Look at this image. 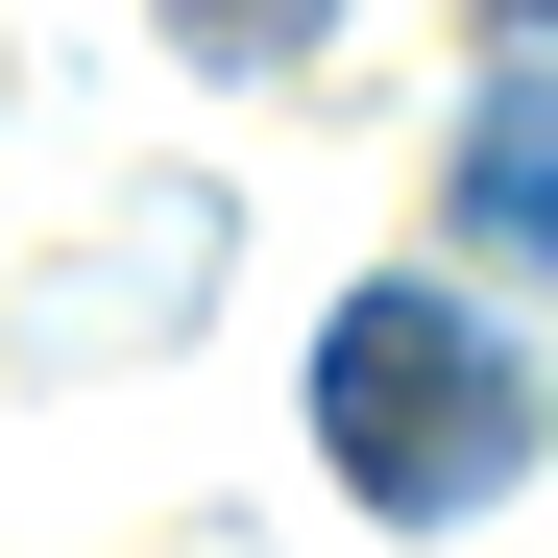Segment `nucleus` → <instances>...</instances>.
<instances>
[{"label":"nucleus","mask_w":558,"mask_h":558,"mask_svg":"<svg viewBox=\"0 0 558 558\" xmlns=\"http://www.w3.org/2000/svg\"><path fill=\"white\" fill-rule=\"evenodd\" d=\"M316 437H340L364 510L461 534V510L534 486V340L461 316V292H340V340H316Z\"/></svg>","instance_id":"nucleus-1"},{"label":"nucleus","mask_w":558,"mask_h":558,"mask_svg":"<svg viewBox=\"0 0 558 558\" xmlns=\"http://www.w3.org/2000/svg\"><path fill=\"white\" fill-rule=\"evenodd\" d=\"M461 219H486V267H534V219H558V98H534V49L486 73V122H461Z\"/></svg>","instance_id":"nucleus-2"},{"label":"nucleus","mask_w":558,"mask_h":558,"mask_svg":"<svg viewBox=\"0 0 558 558\" xmlns=\"http://www.w3.org/2000/svg\"><path fill=\"white\" fill-rule=\"evenodd\" d=\"M316 25H340V0H170V49H195V73H292Z\"/></svg>","instance_id":"nucleus-3"},{"label":"nucleus","mask_w":558,"mask_h":558,"mask_svg":"<svg viewBox=\"0 0 558 558\" xmlns=\"http://www.w3.org/2000/svg\"><path fill=\"white\" fill-rule=\"evenodd\" d=\"M486 25H534V0H486Z\"/></svg>","instance_id":"nucleus-4"}]
</instances>
